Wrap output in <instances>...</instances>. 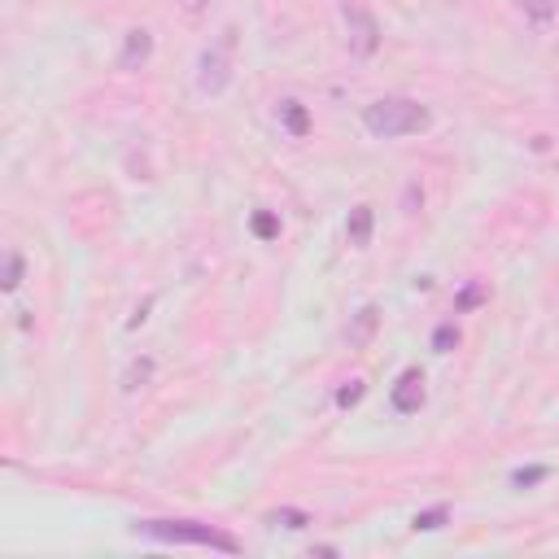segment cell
<instances>
[{"label": "cell", "mask_w": 559, "mask_h": 559, "mask_svg": "<svg viewBox=\"0 0 559 559\" xmlns=\"http://www.w3.org/2000/svg\"><path fill=\"white\" fill-rule=\"evenodd\" d=\"M131 533L148 537V542H166V546H201V550H218V555H240V542L227 528L201 524V520H135Z\"/></svg>", "instance_id": "obj_1"}, {"label": "cell", "mask_w": 559, "mask_h": 559, "mask_svg": "<svg viewBox=\"0 0 559 559\" xmlns=\"http://www.w3.org/2000/svg\"><path fill=\"white\" fill-rule=\"evenodd\" d=\"M362 127L376 135V140H402V135H419L432 127V114L428 105L411 100V96H380L362 109Z\"/></svg>", "instance_id": "obj_2"}, {"label": "cell", "mask_w": 559, "mask_h": 559, "mask_svg": "<svg viewBox=\"0 0 559 559\" xmlns=\"http://www.w3.org/2000/svg\"><path fill=\"white\" fill-rule=\"evenodd\" d=\"M336 17H341V31L354 57H371L380 48V22H376L371 0H336Z\"/></svg>", "instance_id": "obj_3"}, {"label": "cell", "mask_w": 559, "mask_h": 559, "mask_svg": "<svg viewBox=\"0 0 559 559\" xmlns=\"http://www.w3.org/2000/svg\"><path fill=\"white\" fill-rule=\"evenodd\" d=\"M231 35L236 31H223V39L197 57V92L201 96H218L227 87V79H231Z\"/></svg>", "instance_id": "obj_4"}, {"label": "cell", "mask_w": 559, "mask_h": 559, "mask_svg": "<svg viewBox=\"0 0 559 559\" xmlns=\"http://www.w3.org/2000/svg\"><path fill=\"white\" fill-rule=\"evenodd\" d=\"M424 397H428V389H424V371L419 367H406L397 376V384L389 389V402H393L397 415H415L424 406Z\"/></svg>", "instance_id": "obj_5"}, {"label": "cell", "mask_w": 559, "mask_h": 559, "mask_svg": "<svg viewBox=\"0 0 559 559\" xmlns=\"http://www.w3.org/2000/svg\"><path fill=\"white\" fill-rule=\"evenodd\" d=\"M148 57H153V35H148L144 26H131V31H127V39H122L118 66H122V70H135V66H144Z\"/></svg>", "instance_id": "obj_6"}, {"label": "cell", "mask_w": 559, "mask_h": 559, "mask_svg": "<svg viewBox=\"0 0 559 559\" xmlns=\"http://www.w3.org/2000/svg\"><path fill=\"white\" fill-rule=\"evenodd\" d=\"M371 205H354L349 210V218H345V236H349V245L354 249H367L371 245Z\"/></svg>", "instance_id": "obj_7"}, {"label": "cell", "mask_w": 559, "mask_h": 559, "mask_svg": "<svg viewBox=\"0 0 559 559\" xmlns=\"http://www.w3.org/2000/svg\"><path fill=\"white\" fill-rule=\"evenodd\" d=\"M280 122H284V131L288 135H306L310 131V114H306V105L301 100H280Z\"/></svg>", "instance_id": "obj_8"}, {"label": "cell", "mask_w": 559, "mask_h": 559, "mask_svg": "<svg viewBox=\"0 0 559 559\" xmlns=\"http://www.w3.org/2000/svg\"><path fill=\"white\" fill-rule=\"evenodd\" d=\"M515 4H520L524 22L537 26V31H546V26L555 22V9H559V0H515Z\"/></svg>", "instance_id": "obj_9"}, {"label": "cell", "mask_w": 559, "mask_h": 559, "mask_svg": "<svg viewBox=\"0 0 559 559\" xmlns=\"http://www.w3.org/2000/svg\"><path fill=\"white\" fill-rule=\"evenodd\" d=\"M376 323H380V310H376V306H362V310L354 314V328L345 332V336H349V345H367V336L376 332Z\"/></svg>", "instance_id": "obj_10"}, {"label": "cell", "mask_w": 559, "mask_h": 559, "mask_svg": "<svg viewBox=\"0 0 559 559\" xmlns=\"http://www.w3.org/2000/svg\"><path fill=\"white\" fill-rule=\"evenodd\" d=\"M445 520H450V507H445V502H437V507H428V511H415L411 528H415V533H432V528H441Z\"/></svg>", "instance_id": "obj_11"}, {"label": "cell", "mask_w": 559, "mask_h": 559, "mask_svg": "<svg viewBox=\"0 0 559 559\" xmlns=\"http://www.w3.org/2000/svg\"><path fill=\"white\" fill-rule=\"evenodd\" d=\"M148 376H153V358H135L122 376V393H135L140 384H148Z\"/></svg>", "instance_id": "obj_12"}, {"label": "cell", "mask_w": 559, "mask_h": 559, "mask_svg": "<svg viewBox=\"0 0 559 559\" xmlns=\"http://www.w3.org/2000/svg\"><path fill=\"white\" fill-rule=\"evenodd\" d=\"M266 524H275V528H306V524H310V515H306L301 507H280V511H271V515H266Z\"/></svg>", "instance_id": "obj_13"}, {"label": "cell", "mask_w": 559, "mask_h": 559, "mask_svg": "<svg viewBox=\"0 0 559 559\" xmlns=\"http://www.w3.org/2000/svg\"><path fill=\"white\" fill-rule=\"evenodd\" d=\"M22 284V253H9L4 258V293H17Z\"/></svg>", "instance_id": "obj_14"}, {"label": "cell", "mask_w": 559, "mask_h": 559, "mask_svg": "<svg viewBox=\"0 0 559 559\" xmlns=\"http://www.w3.org/2000/svg\"><path fill=\"white\" fill-rule=\"evenodd\" d=\"M362 393H367V389H362V380H349V384H341V389H336V406H358V402H362Z\"/></svg>", "instance_id": "obj_15"}, {"label": "cell", "mask_w": 559, "mask_h": 559, "mask_svg": "<svg viewBox=\"0 0 559 559\" xmlns=\"http://www.w3.org/2000/svg\"><path fill=\"white\" fill-rule=\"evenodd\" d=\"M253 231H258L262 240H271V236L280 231V218H275V214H266V210H258V214H253Z\"/></svg>", "instance_id": "obj_16"}, {"label": "cell", "mask_w": 559, "mask_h": 559, "mask_svg": "<svg viewBox=\"0 0 559 559\" xmlns=\"http://www.w3.org/2000/svg\"><path fill=\"white\" fill-rule=\"evenodd\" d=\"M454 341H459V332H454V323H441V328L432 332V349H437V354H445V349H450Z\"/></svg>", "instance_id": "obj_17"}, {"label": "cell", "mask_w": 559, "mask_h": 559, "mask_svg": "<svg viewBox=\"0 0 559 559\" xmlns=\"http://www.w3.org/2000/svg\"><path fill=\"white\" fill-rule=\"evenodd\" d=\"M537 480H546V467H520V472L511 476L515 489H528V485H537Z\"/></svg>", "instance_id": "obj_18"}, {"label": "cell", "mask_w": 559, "mask_h": 559, "mask_svg": "<svg viewBox=\"0 0 559 559\" xmlns=\"http://www.w3.org/2000/svg\"><path fill=\"white\" fill-rule=\"evenodd\" d=\"M210 4H214V0H183V13H188V17H197V13H205Z\"/></svg>", "instance_id": "obj_19"}, {"label": "cell", "mask_w": 559, "mask_h": 559, "mask_svg": "<svg viewBox=\"0 0 559 559\" xmlns=\"http://www.w3.org/2000/svg\"><path fill=\"white\" fill-rule=\"evenodd\" d=\"M476 301H480V288H467V293H463V301H459V306H476Z\"/></svg>", "instance_id": "obj_20"}]
</instances>
